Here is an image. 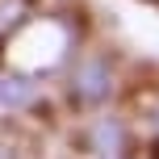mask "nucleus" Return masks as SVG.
Here are the masks:
<instances>
[{
    "mask_svg": "<svg viewBox=\"0 0 159 159\" xmlns=\"http://www.w3.org/2000/svg\"><path fill=\"white\" fill-rule=\"evenodd\" d=\"M109 88H113V75H109V67H105L101 59H88V63L75 71V96L80 101L101 105L105 96H109Z\"/></svg>",
    "mask_w": 159,
    "mask_h": 159,
    "instance_id": "1",
    "label": "nucleus"
},
{
    "mask_svg": "<svg viewBox=\"0 0 159 159\" xmlns=\"http://www.w3.org/2000/svg\"><path fill=\"white\" fill-rule=\"evenodd\" d=\"M38 84H34L30 75H21V71H0V113H8V109H30L34 101H38Z\"/></svg>",
    "mask_w": 159,
    "mask_h": 159,
    "instance_id": "2",
    "label": "nucleus"
},
{
    "mask_svg": "<svg viewBox=\"0 0 159 159\" xmlns=\"http://www.w3.org/2000/svg\"><path fill=\"white\" fill-rule=\"evenodd\" d=\"M92 155L96 159H126V126L113 117H101L92 126Z\"/></svg>",
    "mask_w": 159,
    "mask_h": 159,
    "instance_id": "3",
    "label": "nucleus"
},
{
    "mask_svg": "<svg viewBox=\"0 0 159 159\" xmlns=\"http://www.w3.org/2000/svg\"><path fill=\"white\" fill-rule=\"evenodd\" d=\"M25 13V0H0V34H8Z\"/></svg>",
    "mask_w": 159,
    "mask_h": 159,
    "instance_id": "4",
    "label": "nucleus"
},
{
    "mask_svg": "<svg viewBox=\"0 0 159 159\" xmlns=\"http://www.w3.org/2000/svg\"><path fill=\"white\" fill-rule=\"evenodd\" d=\"M0 159H17V151H13L8 143H0Z\"/></svg>",
    "mask_w": 159,
    "mask_h": 159,
    "instance_id": "5",
    "label": "nucleus"
},
{
    "mask_svg": "<svg viewBox=\"0 0 159 159\" xmlns=\"http://www.w3.org/2000/svg\"><path fill=\"white\" fill-rule=\"evenodd\" d=\"M155 126H159V109H155Z\"/></svg>",
    "mask_w": 159,
    "mask_h": 159,
    "instance_id": "6",
    "label": "nucleus"
}]
</instances>
